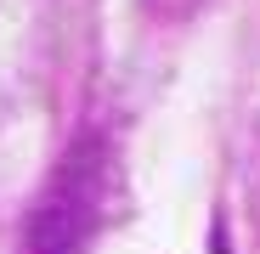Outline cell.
<instances>
[{"label":"cell","instance_id":"cell-1","mask_svg":"<svg viewBox=\"0 0 260 254\" xmlns=\"http://www.w3.org/2000/svg\"><path fill=\"white\" fill-rule=\"evenodd\" d=\"M96 153H74L57 169V187L40 198V215H34V254H79V243L91 237L96 226V198H102V175H96Z\"/></svg>","mask_w":260,"mask_h":254}]
</instances>
